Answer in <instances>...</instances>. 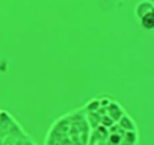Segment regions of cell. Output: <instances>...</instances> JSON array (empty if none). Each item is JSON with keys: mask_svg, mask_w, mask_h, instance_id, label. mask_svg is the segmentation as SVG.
Returning a JSON list of instances; mask_svg holds the SVG:
<instances>
[{"mask_svg": "<svg viewBox=\"0 0 154 145\" xmlns=\"http://www.w3.org/2000/svg\"><path fill=\"white\" fill-rule=\"evenodd\" d=\"M124 112H125V110H124V107H122V106L115 100V98H112V100L104 106V113H106L107 116H110L115 122L119 119V116H121Z\"/></svg>", "mask_w": 154, "mask_h": 145, "instance_id": "1", "label": "cell"}, {"mask_svg": "<svg viewBox=\"0 0 154 145\" xmlns=\"http://www.w3.org/2000/svg\"><path fill=\"white\" fill-rule=\"evenodd\" d=\"M149 12H154V5L151 0H142V2H139L134 8V17L139 20L140 17L149 14Z\"/></svg>", "mask_w": 154, "mask_h": 145, "instance_id": "2", "label": "cell"}, {"mask_svg": "<svg viewBox=\"0 0 154 145\" xmlns=\"http://www.w3.org/2000/svg\"><path fill=\"white\" fill-rule=\"evenodd\" d=\"M116 124H118L122 130H127V131H137V125H136L134 119H133L127 112H124V113L119 116V119L116 121Z\"/></svg>", "mask_w": 154, "mask_h": 145, "instance_id": "3", "label": "cell"}, {"mask_svg": "<svg viewBox=\"0 0 154 145\" xmlns=\"http://www.w3.org/2000/svg\"><path fill=\"white\" fill-rule=\"evenodd\" d=\"M137 21H139V24H140L142 29H145V30H151V29L154 27V12H149V14L140 17Z\"/></svg>", "mask_w": 154, "mask_h": 145, "instance_id": "4", "label": "cell"}]
</instances>
